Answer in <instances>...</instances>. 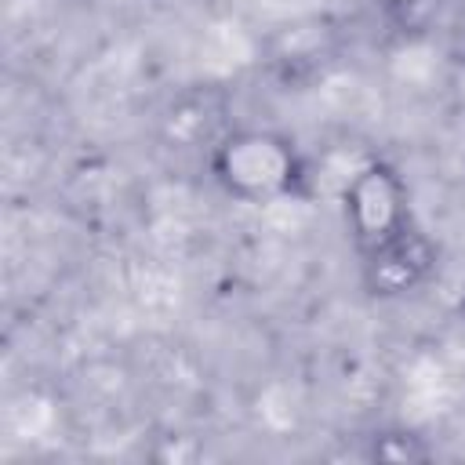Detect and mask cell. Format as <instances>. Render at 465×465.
Listing matches in <instances>:
<instances>
[{"label": "cell", "instance_id": "obj_1", "mask_svg": "<svg viewBox=\"0 0 465 465\" xmlns=\"http://www.w3.org/2000/svg\"><path fill=\"white\" fill-rule=\"evenodd\" d=\"M214 171L240 196H269L291 182L294 163H291V153L283 149V142L265 138V134H240V138L225 142Z\"/></svg>", "mask_w": 465, "mask_h": 465}, {"label": "cell", "instance_id": "obj_2", "mask_svg": "<svg viewBox=\"0 0 465 465\" xmlns=\"http://www.w3.org/2000/svg\"><path fill=\"white\" fill-rule=\"evenodd\" d=\"M349 214L356 225V240L363 243V251H378L381 243H389L392 236H400L407 225V211H403V189L392 178V171L385 167H367L352 189H349Z\"/></svg>", "mask_w": 465, "mask_h": 465}]
</instances>
